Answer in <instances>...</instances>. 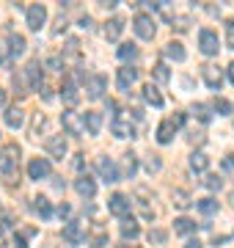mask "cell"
<instances>
[{
    "label": "cell",
    "instance_id": "cell-33",
    "mask_svg": "<svg viewBox=\"0 0 234 248\" xmlns=\"http://www.w3.org/2000/svg\"><path fill=\"white\" fill-rule=\"evenodd\" d=\"M152 75H154V80H157V83H168V80H171V72H168V66H165V63H157V66L152 69Z\"/></svg>",
    "mask_w": 234,
    "mask_h": 248
},
{
    "label": "cell",
    "instance_id": "cell-4",
    "mask_svg": "<svg viewBox=\"0 0 234 248\" xmlns=\"http://www.w3.org/2000/svg\"><path fill=\"white\" fill-rule=\"evenodd\" d=\"M97 171H99V177L105 179V182H118L121 179V171L116 169V163L110 157H99L97 160Z\"/></svg>",
    "mask_w": 234,
    "mask_h": 248
},
{
    "label": "cell",
    "instance_id": "cell-2",
    "mask_svg": "<svg viewBox=\"0 0 234 248\" xmlns=\"http://www.w3.org/2000/svg\"><path fill=\"white\" fill-rule=\"evenodd\" d=\"M132 28H135L138 39H146V42H152L154 39V19L152 14H135V19H132Z\"/></svg>",
    "mask_w": 234,
    "mask_h": 248
},
{
    "label": "cell",
    "instance_id": "cell-3",
    "mask_svg": "<svg viewBox=\"0 0 234 248\" xmlns=\"http://www.w3.org/2000/svg\"><path fill=\"white\" fill-rule=\"evenodd\" d=\"M198 47H201V53L204 55H218V50H220V39H218L215 31L204 28V31L198 33Z\"/></svg>",
    "mask_w": 234,
    "mask_h": 248
},
{
    "label": "cell",
    "instance_id": "cell-22",
    "mask_svg": "<svg viewBox=\"0 0 234 248\" xmlns=\"http://www.w3.org/2000/svg\"><path fill=\"white\" fill-rule=\"evenodd\" d=\"M165 58H171V61H185L188 53H185L182 42H168V45H165Z\"/></svg>",
    "mask_w": 234,
    "mask_h": 248
},
{
    "label": "cell",
    "instance_id": "cell-10",
    "mask_svg": "<svg viewBox=\"0 0 234 248\" xmlns=\"http://www.w3.org/2000/svg\"><path fill=\"white\" fill-rule=\"evenodd\" d=\"M201 78H204V83H207L212 91H220V86H223V75H220V69L212 66V63L201 66Z\"/></svg>",
    "mask_w": 234,
    "mask_h": 248
},
{
    "label": "cell",
    "instance_id": "cell-27",
    "mask_svg": "<svg viewBox=\"0 0 234 248\" xmlns=\"http://www.w3.org/2000/svg\"><path fill=\"white\" fill-rule=\"evenodd\" d=\"M144 99L149 102V105H154V108H160V105H162V94L154 89L152 83H146V86H144Z\"/></svg>",
    "mask_w": 234,
    "mask_h": 248
},
{
    "label": "cell",
    "instance_id": "cell-31",
    "mask_svg": "<svg viewBox=\"0 0 234 248\" xmlns=\"http://www.w3.org/2000/svg\"><path fill=\"white\" fill-rule=\"evenodd\" d=\"M135 171H138V157L132 155V152H127V155H124V174L132 179V177H135Z\"/></svg>",
    "mask_w": 234,
    "mask_h": 248
},
{
    "label": "cell",
    "instance_id": "cell-18",
    "mask_svg": "<svg viewBox=\"0 0 234 248\" xmlns=\"http://www.w3.org/2000/svg\"><path fill=\"white\" fill-rule=\"evenodd\" d=\"M61 97H63V102H66L69 108H74L77 102H80V94H77V86H74L72 80H66V83L61 86Z\"/></svg>",
    "mask_w": 234,
    "mask_h": 248
},
{
    "label": "cell",
    "instance_id": "cell-24",
    "mask_svg": "<svg viewBox=\"0 0 234 248\" xmlns=\"http://www.w3.org/2000/svg\"><path fill=\"white\" fill-rule=\"evenodd\" d=\"M25 47H28L25 36H19V33H11V36H9V53L14 55V58L25 53Z\"/></svg>",
    "mask_w": 234,
    "mask_h": 248
},
{
    "label": "cell",
    "instance_id": "cell-40",
    "mask_svg": "<svg viewBox=\"0 0 234 248\" xmlns=\"http://www.w3.org/2000/svg\"><path fill=\"white\" fill-rule=\"evenodd\" d=\"M47 66H50V69H53V72H58V69H61V66H63V58H61V55H53V58L47 61Z\"/></svg>",
    "mask_w": 234,
    "mask_h": 248
},
{
    "label": "cell",
    "instance_id": "cell-28",
    "mask_svg": "<svg viewBox=\"0 0 234 248\" xmlns=\"http://www.w3.org/2000/svg\"><path fill=\"white\" fill-rule=\"evenodd\" d=\"M33 210H36L42 218H50V215H53V207H50V199H47V196H36V199H33Z\"/></svg>",
    "mask_w": 234,
    "mask_h": 248
},
{
    "label": "cell",
    "instance_id": "cell-37",
    "mask_svg": "<svg viewBox=\"0 0 234 248\" xmlns=\"http://www.w3.org/2000/svg\"><path fill=\"white\" fill-rule=\"evenodd\" d=\"M226 45H229V50H234V17L226 19Z\"/></svg>",
    "mask_w": 234,
    "mask_h": 248
},
{
    "label": "cell",
    "instance_id": "cell-7",
    "mask_svg": "<svg viewBox=\"0 0 234 248\" xmlns=\"http://www.w3.org/2000/svg\"><path fill=\"white\" fill-rule=\"evenodd\" d=\"M61 124H63V130H66L69 135H83V133H86L83 119H77L74 110H63V113H61Z\"/></svg>",
    "mask_w": 234,
    "mask_h": 248
},
{
    "label": "cell",
    "instance_id": "cell-41",
    "mask_svg": "<svg viewBox=\"0 0 234 248\" xmlns=\"http://www.w3.org/2000/svg\"><path fill=\"white\" fill-rule=\"evenodd\" d=\"M174 22H176V31H188L190 28V17H174Z\"/></svg>",
    "mask_w": 234,
    "mask_h": 248
},
{
    "label": "cell",
    "instance_id": "cell-49",
    "mask_svg": "<svg viewBox=\"0 0 234 248\" xmlns=\"http://www.w3.org/2000/svg\"><path fill=\"white\" fill-rule=\"evenodd\" d=\"M226 72H229V83H234V63H229V69Z\"/></svg>",
    "mask_w": 234,
    "mask_h": 248
},
{
    "label": "cell",
    "instance_id": "cell-6",
    "mask_svg": "<svg viewBox=\"0 0 234 248\" xmlns=\"http://www.w3.org/2000/svg\"><path fill=\"white\" fill-rule=\"evenodd\" d=\"M105 89H108V78L105 75H91L88 86H86V94H88V99H102Z\"/></svg>",
    "mask_w": 234,
    "mask_h": 248
},
{
    "label": "cell",
    "instance_id": "cell-34",
    "mask_svg": "<svg viewBox=\"0 0 234 248\" xmlns=\"http://www.w3.org/2000/svg\"><path fill=\"white\" fill-rule=\"evenodd\" d=\"M174 204H176L179 210H188L193 202H190V196L185 193V190H174Z\"/></svg>",
    "mask_w": 234,
    "mask_h": 248
},
{
    "label": "cell",
    "instance_id": "cell-50",
    "mask_svg": "<svg viewBox=\"0 0 234 248\" xmlns=\"http://www.w3.org/2000/svg\"><path fill=\"white\" fill-rule=\"evenodd\" d=\"M0 105H6V89H0Z\"/></svg>",
    "mask_w": 234,
    "mask_h": 248
},
{
    "label": "cell",
    "instance_id": "cell-16",
    "mask_svg": "<svg viewBox=\"0 0 234 248\" xmlns=\"http://www.w3.org/2000/svg\"><path fill=\"white\" fill-rule=\"evenodd\" d=\"M121 31H124V19L121 17H113V19L105 22V39H108V42H118Z\"/></svg>",
    "mask_w": 234,
    "mask_h": 248
},
{
    "label": "cell",
    "instance_id": "cell-21",
    "mask_svg": "<svg viewBox=\"0 0 234 248\" xmlns=\"http://www.w3.org/2000/svg\"><path fill=\"white\" fill-rule=\"evenodd\" d=\"M86 237H88V243L94 248H102V246H108V232L102 229V226H94V229H91V234H86Z\"/></svg>",
    "mask_w": 234,
    "mask_h": 248
},
{
    "label": "cell",
    "instance_id": "cell-17",
    "mask_svg": "<svg viewBox=\"0 0 234 248\" xmlns=\"http://www.w3.org/2000/svg\"><path fill=\"white\" fill-rule=\"evenodd\" d=\"M174 135H176V127H174L171 119L160 122V127H157V143H171Z\"/></svg>",
    "mask_w": 234,
    "mask_h": 248
},
{
    "label": "cell",
    "instance_id": "cell-47",
    "mask_svg": "<svg viewBox=\"0 0 234 248\" xmlns=\"http://www.w3.org/2000/svg\"><path fill=\"white\" fill-rule=\"evenodd\" d=\"M91 25H94L91 17H80V28H83V31H91Z\"/></svg>",
    "mask_w": 234,
    "mask_h": 248
},
{
    "label": "cell",
    "instance_id": "cell-45",
    "mask_svg": "<svg viewBox=\"0 0 234 248\" xmlns=\"http://www.w3.org/2000/svg\"><path fill=\"white\" fill-rule=\"evenodd\" d=\"M171 122H174V127L179 130L182 124H185V113H174V116H171Z\"/></svg>",
    "mask_w": 234,
    "mask_h": 248
},
{
    "label": "cell",
    "instance_id": "cell-51",
    "mask_svg": "<svg viewBox=\"0 0 234 248\" xmlns=\"http://www.w3.org/2000/svg\"><path fill=\"white\" fill-rule=\"evenodd\" d=\"M17 248H28V246H25V243H22V240H19V243H17Z\"/></svg>",
    "mask_w": 234,
    "mask_h": 248
},
{
    "label": "cell",
    "instance_id": "cell-42",
    "mask_svg": "<svg viewBox=\"0 0 234 248\" xmlns=\"http://www.w3.org/2000/svg\"><path fill=\"white\" fill-rule=\"evenodd\" d=\"M223 171L234 177V157H223Z\"/></svg>",
    "mask_w": 234,
    "mask_h": 248
},
{
    "label": "cell",
    "instance_id": "cell-5",
    "mask_svg": "<svg viewBox=\"0 0 234 248\" xmlns=\"http://www.w3.org/2000/svg\"><path fill=\"white\" fill-rule=\"evenodd\" d=\"M44 22H47V9L42 6V3L28 6V28H30V31H42Z\"/></svg>",
    "mask_w": 234,
    "mask_h": 248
},
{
    "label": "cell",
    "instance_id": "cell-26",
    "mask_svg": "<svg viewBox=\"0 0 234 248\" xmlns=\"http://www.w3.org/2000/svg\"><path fill=\"white\" fill-rule=\"evenodd\" d=\"M22 122H25V113H22L19 108H9V110H6V124H9L11 130H19Z\"/></svg>",
    "mask_w": 234,
    "mask_h": 248
},
{
    "label": "cell",
    "instance_id": "cell-35",
    "mask_svg": "<svg viewBox=\"0 0 234 248\" xmlns=\"http://www.w3.org/2000/svg\"><path fill=\"white\" fill-rule=\"evenodd\" d=\"M212 108H215V110H218L220 116H229V113L234 110V105L229 102V99H223V97H218V99H215V105H212Z\"/></svg>",
    "mask_w": 234,
    "mask_h": 248
},
{
    "label": "cell",
    "instance_id": "cell-11",
    "mask_svg": "<svg viewBox=\"0 0 234 248\" xmlns=\"http://www.w3.org/2000/svg\"><path fill=\"white\" fill-rule=\"evenodd\" d=\"M66 138L63 135H53V138H47V155L50 157H55V160H63L66 157Z\"/></svg>",
    "mask_w": 234,
    "mask_h": 248
},
{
    "label": "cell",
    "instance_id": "cell-12",
    "mask_svg": "<svg viewBox=\"0 0 234 248\" xmlns=\"http://www.w3.org/2000/svg\"><path fill=\"white\" fill-rule=\"evenodd\" d=\"M108 210L113 215H118V218H124V215L130 213V199H127L124 193H113L108 199Z\"/></svg>",
    "mask_w": 234,
    "mask_h": 248
},
{
    "label": "cell",
    "instance_id": "cell-14",
    "mask_svg": "<svg viewBox=\"0 0 234 248\" xmlns=\"http://www.w3.org/2000/svg\"><path fill=\"white\" fill-rule=\"evenodd\" d=\"M22 72H25V80H28L30 89H42V69H39V61H30Z\"/></svg>",
    "mask_w": 234,
    "mask_h": 248
},
{
    "label": "cell",
    "instance_id": "cell-19",
    "mask_svg": "<svg viewBox=\"0 0 234 248\" xmlns=\"http://www.w3.org/2000/svg\"><path fill=\"white\" fill-rule=\"evenodd\" d=\"M110 130H113V135H116V138H135V130H132V124L124 122V119H113Z\"/></svg>",
    "mask_w": 234,
    "mask_h": 248
},
{
    "label": "cell",
    "instance_id": "cell-44",
    "mask_svg": "<svg viewBox=\"0 0 234 248\" xmlns=\"http://www.w3.org/2000/svg\"><path fill=\"white\" fill-rule=\"evenodd\" d=\"M149 240H154V243H162V240H165V232H160V229L149 232Z\"/></svg>",
    "mask_w": 234,
    "mask_h": 248
},
{
    "label": "cell",
    "instance_id": "cell-30",
    "mask_svg": "<svg viewBox=\"0 0 234 248\" xmlns=\"http://www.w3.org/2000/svg\"><path fill=\"white\" fill-rule=\"evenodd\" d=\"M174 232L176 234H190V232H196V223L190 221V218H176L174 221Z\"/></svg>",
    "mask_w": 234,
    "mask_h": 248
},
{
    "label": "cell",
    "instance_id": "cell-1",
    "mask_svg": "<svg viewBox=\"0 0 234 248\" xmlns=\"http://www.w3.org/2000/svg\"><path fill=\"white\" fill-rule=\"evenodd\" d=\"M17 163H19V146L17 143H6L0 149V171L3 174H14Z\"/></svg>",
    "mask_w": 234,
    "mask_h": 248
},
{
    "label": "cell",
    "instance_id": "cell-43",
    "mask_svg": "<svg viewBox=\"0 0 234 248\" xmlns=\"http://www.w3.org/2000/svg\"><path fill=\"white\" fill-rule=\"evenodd\" d=\"M61 31H66V19H63V17H58V19H55V28H53V33L58 36Z\"/></svg>",
    "mask_w": 234,
    "mask_h": 248
},
{
    "label": "cell",
    "instance_id": "cell-13",
    "mask_svg": "<svg viewBox=\"0 0 234 248\" xmlns=\"http://www.w3.org/2000/svg\"><path fill=\"white\" fill-rule=\"evenodd\" d=\"M83 127H86L91 135H99V130H102V113L86 110V113H83Z\"/></svg>",
    "mask_w": 234,
    "mask_h": 248
},
{
    "label": "cell",
    "instance_id": "cell-29",
    "mask_svg": "<svg viewBox=\"0 0 234 248\" xmlns=\"http://www.w3.org/2000/svg\"><path fill=\"white\" fill-rule=\"evenodd\" d=\"M196 207H198V213H204V215H215L218 213V202L212 199V196H207V199H198Z\"/></svg>",
    "mask_w": 234,
    "mask_h": 248
},
{
    "label": "cell",
    "instance_id": "cell-23",
    "mask_svg": "<svg viewBox=\"0 0 234 248\" xmlns=\"http://www.w3.org/2000/svg\"><path fill=\"white\" fill-rule=\"evenodd\" d=\"M190 169L198 171V174H204V171L209 169V157L204 152H193V155H190Z\"/></svg>",
    "mask_w": 234,
    "mask_h": 248
},
{
    "label": "cell",
    "instance_id": "cell-15",
    "mask_svg": "<svg viewBox=\"0 0 234 248\" xmlns=\"http://www.w3.org/2000/svg\"><path fill=\"white\" fill-rule=\"evenodd\" d=\"M74 190L83 196V199H91V196L97 193V182L86 174V177H80V179H74Z\"/></svg>",
    "mask_w": 234,
    "mask_h": 248
},
{
    "label": "cell",
    "instance_id": "cell-8",
    "mask_svg": "<svg viewBox=\"0 0 234 248\" xmlns=\"http://www.w3.org/2000/svg\"><path fill=\"white\" fill-rule=\"evenodd\" d=\"M28 177L30 179H47L50 177V160L47 157H33L28 163Z\"/></svg>",
    "mask_w": 234,
    "mask_h": 248
},
{
    "label": "cell",
    "instance_id": "cell-38",
    "mask_svg": "<svg viewBox=\"0 0 234 248\" xmlns=\"http://www.w3.org/2000/svg\"><path fill=\"white\" fill-rule=\"evenodd\" d=\"M204 185H207L209 190H220V187H223V179H220V177H215V174H209V177L204 179Z\"/></svg>",
    "mask_w": 234,
    "mask_h": 248
},
{
    "label": "cell",
    "instance_id": "cell-48",
    "mask_svg": "<svg viewBox=\"0 0 234 248\" xmlns=\"http://www.w3.org/2000/svg\"><path fill=\"white\" fill-rule=\"evenodd\" d=\"M185 248H204V246H201L198 240H188V243H185Z\"/></svg>",
    "mask_w": 234,
    "mask_h": 248
},
{
    "label": "cell",
    "instance_id": "cell-20",
    "mask_svg": "<svg viewBox=\"0 0 234 248\" xmlns=\"http://www.w3.org/2000/svg\"><path fill=\"white\" fill-rule=\"evenodd\" d=\"M138 80V69H132V66H124V69H118V89L121 91H127L130 89V86H132V83H135Z\"/></svg>",
    "mask_w": 234,
    "mask_h": 248
},
{
    "label": "cell",
    "instance_id": "cell-46",
    "mask_svg": "<svg viewBox=\"0 0 234 248\" xmlns=\"http://www.w3.org/2000/svg\"><path fill=\"white\" fill-rule=\"evenodd\" d=\"M69 213H72V207H69V204H61V207H58V215H61V218H66Z\"/></svg>",
    "mask_w": 234,
    "mask_h": 248
},
{
    "label": "cell",
    "instance_id": "cell-32",
    "mask_svg": "<svg viewBox=\"0 0 234 248\" xmlns=\"http://www.w3.org/2000/svg\"><path fill=\"white\" fill-rule=\"evenodd\" d=\"M135 55H138V47L132 45V42H127V45L118 47V58H121V61H132Z\"/></svg>",
    "mask_w": 234,
    "mask_h": 248
},
{
    "label": "cell",
    "instance_id": "cell-39",
    "mask_svg": "<svg viewBox=\"0 0 234 248\" xmlns=\"http://www.w3.org/2000/svg\"><path fill=\"white\" fill-rule=\"evenodd\" d=\"M146 169H149V174H152V171H160V169H162V160L157 157V155H149V163H146Z\"/></svg>",
    "mask_w": 234,
    "mask_h": 248
},
{
    "label": "cell",
    "instance_id": "cell-36",
    "mask_svg": "<svg viewBox=\"0 0 234 248\" xmlns=\"http://www.w3.org/2000/svg\"><path fill=\"white\" fill-rule=\"evenodd\" d=\"M193 113H196L201 122H209V119H212V113H209V105H204V102H196V105H193Z\"/></svg>",
    "mask_w": 234,
    "mask_h": 248
},
{
    "label": "cell",
    "instance_id": "cell-25",
    "mask_svg": "<svg viewBox=\"0 0 234 248\" xmlns=\"http://www.w3.org/2000/svg\"><path fill=\"white\" fill-rule=\"evenodd\" d=\"M138 234H141V226H138V221H132V218H124V221H121V237H124V240H135Z\"/></svg>",
    "mask_w": 234,
    "mask_h": 248
},
{
    "label": "cell",
    "instance_id": "cell-9",
    "mask_svg": "<svg viewBox=\"0 0 234 248\" xmlns=\"http://www.w3.org/2000/svg\"><path fill=\"white\" fill-rule=\"evenodd\" d=\"M63 240L69 246H80L83 240H86V232H83V226L77 221H69V223H63Z\"/></svg>",
    "mask_w": 234,
    "mask_h": 248
}]
</instances>
